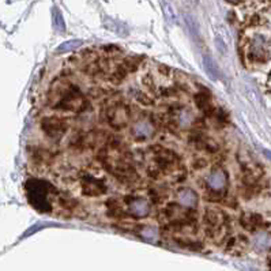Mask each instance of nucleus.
Returning a JSON list of instances; mask_svg holds the SVG:
<instances>
[{"instance_id": "nucleus-13", "label": "nucleus", "mask_w": 271, "mask_h": 271, "mask_svg": "<svg viewBox=\"0 0 271 271\" xmlns=\"http://www.w3.org/2000/svg\"><path fill=\"white\" fill-rule=\"evenodd\" d=\"M82 41H78V40H71V41H67L64 43L62 47L59 48V52H67V51H75L76 48L81 47Z\"/></svg>"}, {"instance_id": "nucleus-11", "label": "nucleus", "mask_w": 271, "mask_h": 271, "mask_svg": "<svg viewBox=\"0 0 271 271\" xmlns=\"http://www.w3.org/2000/svg\"><path fill=\"white\" fill-rule=\"evenodd\" d=\"M196 105L202 112H204L206 114H213L214 113V108L213 104L210 101V93H198L195 96Z\"/></svg>"}, {"instance_id": "nucleus-4", "label": "nucleus", "mask_w": 271, "mask_h": 271, "mask_svg": "<svg viewBox=\"0 0 271 271\" xmlns=\"http://www.w3.org/2000/svg\"><path fill=\"white\" fill-rule=\"evenodd\" d=\"M105 116L108 123L113 128L126 127L131 120V109L126 104L114 102L112 105H108L105 109Z\"/></svg>"}, {"instance_id": "nucleus-6", "label": "nucleus", "mask_w": 271, "mask_h": 271, "mask_svg": "<svg viewBox=\"0 0 271 271\" xmlns=\"http://www.w3.org/2000/svg\"><path fill=\"white\" fill-rule=\"evenodd\" d=\"M154 132H156L154 122L152 119H148V117L139 119L132 126V135L138 140L148 139V138H152L154 135Z\"/></svg>"}, {"instance_id": "nucleus-5", "label": "nucleus", "mask_w": 271, "mask_h": 271, "mask_svg": "<svg viewBox=\"0 0 271 271\" xmlns=\"http://www.w3.org/2000/svg\"><path fill=\"white\" fill-rule=\"evenodd\" d=\"M43 130L45 132V135L49 136L51 139H60L64 134L67 132L68 124L67 120L59 116H49L43 120Z\"/></svg>"}, {"instance_id": "nucleus-12", "label": "nucleus", "mask_w": 271, "mask_h": 271, "mask_svg": "<svg viewBox=\"0 0 271 271\" xmlns=\"http://www.w3.org/2000/svg\"><path fill=\"white\" fill-rule=\"evenodd\" d=\"M242 224L244 228L254 230L263 224V218L259 214H246V216H243Z\"/></svg>"}, {"instance_id": "nucleus-2", "label": "nucleus", "mask_w": 271, "mask_h": 271, "mask_svg": "<svg viewBox=\"0 0 271 271\" xmlns=\"http://www.w3.org/2000/svg\"><path fill=\"white\" fill-rule=\"evenodd\" d=\"M26 195L29 199L30 204L33 206L36 210L41 213H49L52 210V206L49 203V191L52 187L49 183L43 182V180H27L26 183Z\"/></svg>"}, {"instance_id": "nucleus-14", "label": "nucleus", "mask_w": 271, "mask_h": 271, "mask_svg": "<svg viewBox=\"0 0 271 271\" xmlns=\"http://www.w3.org/2000/svg\"><path fill=\"white\" fill-rule=\"evenodd\" d=\"M204 64H206V68H207V71L212 74L213 76H217V67H216V64H214V62L212 60V57H204Z\"/></svg>"}, {"instance_id": "nucleus-9", "label": "nucleus", "mask_w": 271, "mask_h": 271, "mask_svg": "<svg viewBox=\"0 0 271 271\" xmlns=\"http://www.w3.org/2000/svg\"><path fill=\"white\" fill-rule=\"evenodd\" d=\"M130 212L135 217H146L150 213V203L138 196H130L127 198Z\"/></svg>"}, {"instance_id": "nucleus-1", "label": "nucleus", "mask_w": 271, "mask_h": 271, "mask_svg": "<svg viewBox=\"0 0 271 271\" xmlns=\"http://www.w3.org/2000/svg\"><path fill=\"white\" fill-rule=\"evenodd\" d=\"M52 108L59 112H82L87 108V100L81 90L70 82H57L51 92Z\"/></svg>"}, {"instance_id": "nucleus-15", "label": "nucleus", "mask_w": 271, "mask_h": 271, "mask_svg": "<svg viewBox=\"0 0 271 271\" xmlns=\"http://www.w3.org/2000/svg\"><path fill=\"white\" fill-rule=\"evenodd\" d=\"M207 165V161L204 160V158H199L198 161H195V164H194V166L195 168H198V169H202V168H204V166Z\"/></svg>"}, {"instance_id": "nucleus-8", "label": "nucleus", "mask_w": 271, "mask_h": 271, "mask_svg": "<svg viewBox=\"0 0 271 271\" xmlns=\"http://www.w3.org/2000/svg\"><path fill=\"white\" fill-rule=\"evenodd\" d=\"M204 222H206V226L212 232V233H217L220 232V229L224 226L225 224V217L224 214L218 210H214V208H210L204 214Z\"/></svg>"}, {"instance_id": "nucleus-10", "label": "nucleus", "mask_w": 271, "mask_h": 271, "mask_svg": "<svg viewBox=\"0 0 271 271\" xmlns=\"http://www.w3.org/2000/svg\"><path fill=\"white\" fill-rule=\"evenodd\" d=\"M177 203L180 206H186L191 208L194 207L198 203V195L195 191L190 190V188H184L177 194Z\"/></svg>"}, {"instance_id": "nucleus-7", "label": "nucleus", "mask_w": 271, "mask_h": 271, "mask_svg": "<svg viewBox=\"0 0 271 271\" xmlns=\"http://www.w3.org/2000/svg\"><path fill=\"white\" fill-rule=\"evenodd\" d=\"M81 187L82 192L87 196H100L106 192V186L104 184V182L93 177V176L83 178L81 183Z\"/></svg>"}, {"instance_id": "nucleus-3", "label": "nucleus", "mask_w": 271, "mask_h": 271, "mask_svg": "<svg viewBox=\"0 0 271 271\" xmlns=\"http://www.w3.org/2000/svg\"><path fill=\"white\" fill-rule=\"evenodd\" d=\"M228 184V174L222 168H216L210 172L206 177V186H207V192L206 196L208 199H222L225 195Z\"/></svg>"}]
</instances>
